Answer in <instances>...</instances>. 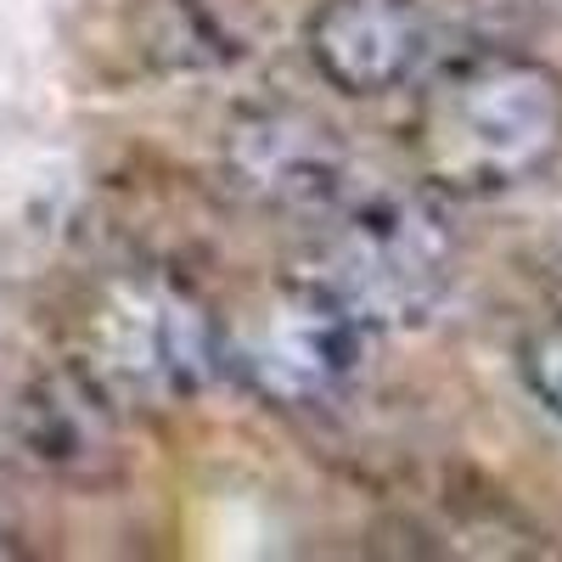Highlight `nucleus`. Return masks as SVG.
I'll return each mask as SVG.
<instances>
[{
  "label": "nucleus",
  "mask_w": 562,
  "mask_h": 562,
  "mask_svg": "<svg viewBox=\"0 0 562 562\" xmlns=\"http://www.w3.org/2000/svg\"><path fill=\"white\" fill-rule=\"evenodd\" d=\"M225 180L270 214L326 220L344 203L349 153L338 130L299 102H259L225 124L220 140Z\"/></svg>",
  "instance_id": "nucleus-5"
},
{
  "label": "nucleus",
  "mask_w": 562,
  "mask_h": 562,
  "mask_svg": "<svg viewBox=\"0 0 562 562\" xmlns=\"http://www.w3.org/2000/svg\"><path fill=\"white\" fill-rule=\"evenodd\" d=\"M304 276L371 333L422 326L456 288L450 214L422 192H378L333 214Z\"/></svg>",
  "instance_id": "nucleus-3"
},
{
  "label": "nucleus",
  "mask_w": 562,
  "mask_h": 562,
  "mask_svg": "<svg viewBox=\"0 0 562 562\" xmlns=\"http://www.w3.org/2000/svg\"><path fill=\"white\" fill-rule=\"evenodd\" d=\"M518 366H524L529 394H535L546 411H557V416H562V321L540 326V333L524 344Z\"/></svg>",
  "instance_id": "nucleus-8"
},
{
  "label": "nucleus",
  "mask_w": 562,
  "mask_h": 562,
  "mask_svg": "<svg viewBox=\"0 0 562 562\" xmlns=\"http://www.w3.org/2000/svg\"><path fill=\"white\" fill-rule=\"evenodd\" d=\"M23 557H29V551L18 546V535H12V529H0V562H23Z\"/></svg>",
  "instance_id": "nucleus-9"
},
{
  "label": "nucleus",
  "mask_w": 562,
  "mask_h": 562,
  "mask_svg": "<svg viewBox=\"0 0 562 562\" xmlns=\"http://www.w3.org/2000/svg\"><path fill=\"white\" fill-rule=\"evenodd\" d=\"M310 68L344 97H389L434 57V23L416 0H321L304 23Z\"/></svg>",
  "instance_id": "nucleus-6"
},
{
  "label": "nucleus",
  "mask_w": 562,
  "mask_h": 562,
  "mask_svg": "<svg viewBox=\"0 0 562 562\" xmlns=\"http://www.w3.org/2000/svg\"><path fill=\"white\" fill-rule=\"evenodd\" d=\"M366 360L371 326L310 276L281 281L237 326H220V371H231L254 400L299 416L344 405L366 378Z\"/></svg>",
  "instance_id": "nucleus-4"
},
{
  "label": "nucleus",
  "mask_w": 562,
  "mask_h": 562,
  "mask_svg": "<svg viewBox=\"0 0 562 562\" xmlns=\"http://www.w3.org/2000/svg\"><path fill=\"white\" fill-rule=\"evenodd\" d=\"M411 153L450 198L512 192L562 153V85L529 57H461L422 90Z\"/></svg>",
  "instance_id": "nucleus-1"
},
{
  "label": "nucleus",
  "mask_w": 562,
  "mask_h": 562,
  "mask_svg": "<svg viewBox=\"0 0 562 562\" xmlns=\"http://www.w3.org/2000/svg\"><path fill=\"white\" fill-rule=\"evenodd\" d=\"M74 366L113 405H180L220 371V321L164 270H119L90 293Z\"/></svg>",
  "instance_id": "nucleus-2"
},
{
  "label": "nucleus",
  "mask_w": 562,
  "mask_h": 562,
  "mask_svg": "<svg viewBox=\"0 0 562 562\" xmlns=\"http://www.w3.org/2000/svg\"><path fill=\"white\" fill-rule=\"evenodd\" d=\"M12 439L18 456L40 473L102 484L119 467V405L79 366H68L52 378H34L12 400Z\"/></svg>",
  "instance_id": "nucleus-7"
}]
</instances>
